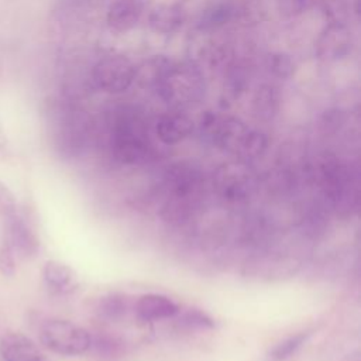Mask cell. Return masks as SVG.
<instances>
[{
    "instance_id": "cell-1",
    "label": "cell",
    "mask_w": 361,
    "mask_h": 361,
    "mask_svg": "<svg viewBox=\"0 0 361 361\" xmlns=\"http://www.w3.org/2000/svg\"><path fill=\"white\" fill-rule=\"evenodd\" d=\"M200 134L220 149L238 155L243 161L261 157L268 138L264 133L250 128L234 116H220L214 111H204L199 123Z\"/></svg>"
},
{
    "instance_id": "cell-2",
    "label": "cell",
    "mask_w": 361,
    "mask_h": 361,
    "mask_svg": "<svg viewBox=\"0 0 361 361\" xmlns=\"http://www.w3.org/2000/svg\"><path fill=\"white\" fill-rule=\"evenodd\" d=\"M162 186L161 216L172 223L188 220L196 209L203 189L202 172L192 164L176 162L166 169Z\"/></svg>"
},
{
    "instance_id": "cell-3",
    "label": "cell",
    "mask_w": 361,
    "mask_h": 361,
    "mask_svg": "<svg viewBox=\"0 0 361 361\" xmlns=\"http://www.w3.org/2000/svg\"><path fill=\"white\" fill-rule=\"evenodd\" d=\"M109 148L111 157L123 165L147 161L152 145L145 121L134 109L121 107L109 121Z\"/></svg>"
},
{
    "instance_id": "cell-4",
    "label": "cell",
    "mask_w": 361,
    "mask_h": 361,
    "mask_svg": "<svg viewBox=\"0 0 361 361\" xmlns=\"http://www.w3.org/2000/svg\"><path fill=\"white\" fill-rule=\"evenodd\" d=\"M316 179L330 210L340 216H351L357 210V173L348 162L331 154L323 155L317 162Z\"/></svg>"
},
{
    "instance_id": "cell-5",
    "label": "cell",
    "mask_w": 361,
    "mask_h": 361,
    "mask_svg": "<svg viewBox=\"0 0 361 361\" xmlns=\"http://www.w3.org/2000/svg\"><path fill=\"white\" fill-rule=\"evenodd\" d=\"M158 96L172 107H185L202 100L206 92L204 75L196 62H172L157 86Z\"/></svg>"
},
{
    "instance_id": "cell-6",
    "label": "cell",
    "mask_w": 361,
    "mask_h": 361,
    "mask_svg": "<svg viewBox=\"0 0 361 361\" xmlns=\"http://www.w3.org/2000/svg\"><path fill=\"white\" fill-rule=\"evenodd\" d=\"M51 121L54 144L59 154L72 158L86 148L89 123L82 111L68 104H61L54 109Z\"/></svg>"
},
{
    "instance_id": "cell-7",
    "label": "cell",
    "mask_w": 361,
    "mask_h": 361,
    "mask_svg": "<svg viewBox=\"0 0 361 361\" xmlns=\"http://www.w3.org/2000/svg\"><path fill=\"white\" fill-rule=\"evenodd\" d=\"M39 338L45 348L49 351L73 357L89 351L90 333L82 326L65 320V319H49L39 330Z\"/></svg>"
},
{
    "instance_id": "cell-8",
    "label": "cell",
    "mask_w": 361,
    "mask_h": 361,
    "mask_svg": "<svg viewBox=\"0 0 361 361\" xmlns=\"http://www.w3.org/2000/svg\"><path fill=\"white\" fill-rule=\"evenodd\" d=\"M213 186L224 202L243 203L254 190V172L244 161L223 164L213 176Z\"/></svg>"
},
{
    "instance_id": "cell-9",
    "label": "cell",
    "mask_w": 361,
    "mask_h": 361,
    "mask_svg": "<svg viewBox=\"0 0 361 361\" xmlns=\"http://www.w3.org/2000/svg\"><path fill=\"white\" fill-rule=\"evenodd\" d=\"M135 79V65L124 55H109L99 59L92 69V80L106 93L126 92Z\"/></svg>"
},
{
    "instance_id": "cell-10",
    "label": "cell",
    "mask_w": 361,
    "mask_h": 361,
    "mask_svg": "<svg viewBox=\"0 0 361 361\" xmlns=\"http://www.w3.org/2000/svg\"><path fill=\"white\" fill-rule=\"evenodd\" d=\"M354 38L343 23H331L320 34L316 49L317 55L326 61H338L351 54Z\"/></svg>"
},
{
    "instance_id": "cell-11",
    "label": "cell",
    "mask_w": 361,
    "mask_h": 361,
    "mask_svg": "<svg viewBox=\"0 0 361 361\" xmlns=\"http://www.w3.org/2000/svg\"><path fill=\"white\" fill-rule=\"evenodd\" d=\"M243 17H244L243 3L233 1V0H220L210 4L202 11L196 23V28L206 32L214 31Z\"/></svg>"
},
{
    "instance_id": "cell-12",
    "label": "cell",
    "mask_w": 361,
    "mask_h": 361,
    "mask_svg": "<svg viewBox=\"0 0 361 361\" xmlns=\"http://www.w3.org/2000/svg\"><path fill=\"white\" fill-rule=\"evenodd\" d=\"M0 355L4 361H48L30 337L17 331H8L0 338Z\"/></svg>"
},
{
    "instance_id": "cell-13",
    "label": "cell",
    "mask_w": 361,
    "mask_h": 361,
    "mask_svg": "<svg viewBox=\"0 0 361 361\" xmlns=\"http://www.w3.org/2000/svg\"><path fill=\"white\" fill-rule=\"evenodd\" d=\"M193 121L185 113L175 110L162 114L155 123V134L165 145H175L193 133Z\"/></svg>"
},
{
    "instance_id": "cell-14",
    "label": "cell",
    "mask_w": 361,
    "mask_h": 361,
    "mask_svg": "<svg viewBox=\"0 0 361 361\" xmlns=\"http://www.w3.org/2000/svg\"><path fill=\"white\" fill-rule=\"evenodd\" d=\"M4 237L13 247L14 252H18L23 257H32L38 252L39 240L37 234L17 213L6 219Z\"/></svg>"
},
{
    "instance_id": "cell-15",
    "label": "cell",
    "mask_w": 361,
    "mask_h": 361,
    "mask_svg": "<svg viewBox=\"0 0 361 361\" xmlns=\"http://www.w3.org/2000/svg\"><path fill=\"white\" fill-rule=\"evenodd\" d=\"M134 313L142 322H157L176 316L179 306L165 295L145 293L134 303Z\"/></svg>"
},
{
    "instance_id": "cell-16",
    "label": "cell",
    "mask_w": 361,
    "mask_h": 361,
    "mask_svg": "<svg viewBox=\"0 0 361 361\" xmlns=\"http://www.w3.org/2000/svg\"><path fill=\"white\" fill-rule=\"evenodd\" d=\"M141 16V0H114L107 10L106 23L111 31L127 32L138 24Z\"/></svg>"
},
{
    "instance_id": "cell-17",
    "label": "cell",
    "mask_w": 361,
    "mask_h": 361,
    "mask_svg": "<svg viewBox=\"0 0 361 361\" xmlns=\"http://www.w3.org/2000/svg\"><path fill=\"white\" fill-rule=\"evenodd\" d=\"M186 21V13L179 4H159L148 16V25L154 32L162 35L175 34Z\"/></svg>"
},
{
    "instance_id": "cell-18",
    "label": "cell",
    "mask_w": 361,
    "mask_h": 361,
    "mask_svg": "<svg viewBox=\"0 0 361 361\" xmlns=\"http://www.w3.org/2000/svg\"><path fill=\"white\" fill-rule=\"evenodd\" d=\"M89 350L99 361H117L124 357L127 351L126 341L109 331H96L90 334Z\"/></svg>"
},
{
    "instance_id": "cell-19",
    "label": "cell",
    "mask_w": 361,
    "mask_h": 361,
    "mask_svg": "<svg viewBox=\"0 0 361 361\" xmlns=\"http://www.w3.org/2000/svg\"><path fill=\"white\" fill-rule=\"evenodd\" d=\"M42 275L48 288L58 293L72 292L78 286L73 269L69 265L56 259H49L45 262Z\"/></svg>"
},
{
    "instance_id": "cell-20",
    "label": "cell",
    "mask_w": 361,
    "mask_h": 361,
    "mask_svg": "<svg viewBox=\"0 0 361 361\" xmlns=\"http://www.w3.org/2000/svg\"><path fill=\"white\" fill-rule=\"evenodd\" d=\"M172 59L165 55H152L151 58L145 59L141 65L135 66V79L140 86L148 89H157L165 73L168 72L169 66L172 65Z\"/></svg>"
},
{
    "instance_id": "cell-21",
    "label": "cell",
    "mask_w": 361,
    "mask_h": 361,
    "mask_svg": "<svg viewBox=\"0 0 361 361\" xmlns=\"http://www.w3.org/2000/svg\"><path fill=\"white\" fill-rule=\"evenodd\" d=\"M279 109V93L272 85H262L252 97V113L257 118L272 120Z\"/></svg>"
},
{
    "instance_id": "cell-22",
    "label": "cell",
    "mask_w": 361,
    "mask_h": 361,
    "mask_svg": "<svg viewBox=\"0 0 361 361\" xmlns=\"http://www.w3.org/2000/svg\"><path fill=\"white\" fill-rule=\"evenodd\" d=\"M130 310V299L124 293L111 292L102 296L96 305V313L107 322L121 320Z\"/></svg>"
},
{
    "instance_id": "cell-23",
    "label": "cell",
    "mask_w": 361,
    "mask_h": 361,
    "mask_svg": "<svg viewBox=\"0 0 361 361\" xmlns=\"http://www.w3.org/2000/svg\"><path fill=\"white\" fill-rule=\"evenodd\" d=\"M310 334H312V331L305 330V331H299V333H295V334L283 338L282 341H279L269 351V358L272 361H285V360H288L307 341Z\"/></svg>"
},
{
    "instance_id": "cell-24",
    "label": "cell",
    "mask_w": 361,
    "mask_h": 361,
    "mask_svg": "<svg viewBox=\"0 0 361 361\" xmlns=\"http://www.w3.org/2000/svg\"><path fill=\"white\" fill-rule=\"evenodd\" d=\"M268 69L269 72L278 78V79H288L293 75L295 72V63L292 58L286 54L278 52L272 54L268 58Z\"/></svg>"
},
{
    "instance_id": "cell-25",
    "label": "cell",
    "mask_w": 361,
    "mask_h": 361,
    "mask_svg": "<svg viewBox=\"0 0 361 361\" xmlns=\"http://www.w3.org/2000/svg\"><path fill=\"white\" fill-rule=\"evenodd\" d=\"M180 322L189 327L199 329H212L214 326V320L200 309H189L182 314Z\"/></svg>"
},
{
    "instance_id": "cell-26",
    "label": "cell",
    "mask_w": 361,
    "mask_h": 361,
    "mask_svg": "<svg viewBox=\"0 0 361 361\" xmlns=\"http://www.w3.org/2000/svg\"><path fill=\"white\" fill-rule=\"evenodd\" d=\"M16 271V259H14V250L7 241L6 237L0 241V272L6 276L13 275Z\"/></svg>"
},
{
    "instance_id": "cell-27",
    "label": "cell",
    "mask_w": 361,
    "mask_h": 361,
    "mask_svg": "<svg viewBox=\"0 0 361 361\" xmlns=\"http://www.w3.org/2000/svg\"><path fill=\"white\" fill-rule=\"evenodd\" d=\"M17 213V202L13 192L0 180V216L7 219Z\"/></svg>"
},
{
    "instance_id": "cell-28",
    "label": "cell",
    "mask_w": 361,
    "mask_h": 361,
    "mask_svg": "<svg viewBox=\"0 0 361 361\" xmlns=\"http://www.w3.org/2000/svg\"><path fill=\"white\" fill-rule=\"evenodd\" d=\"M343 123H344L343 113L340 110H330V111H326L322 124L326 131H336L337 128H340Z\"/></svg>"
},
{
    "instance_id": "cell-29",
    "label": "cell",
    "mask_w": 361,
    "mask_h": 361,
    "mask_svg": "<svg viewBox=\"0 0 361 361\" xmlns=\"http://www.w3.org/2000/svg\"><path fill=\"white\" fill-rule=\"evenodd\" d=\"M285 3V7L288 8V11L293 13V11H300L303 8H306L307 3L310 0H282Z\"/></svg>"
},
{
    "instance_id": "cell-30",
    "label": "cell",
    "mask_w": 361,
    "mask_h": 361,
    "mask_svg": "<svg viewBox=\"0 0 361 361\" xmlns=\"http://www.w3.org/2000/svg\"><path fill=\"white\" fill-rule=\"evenodd\" d=\"M4 144H6V135H4L3 130H1V126H0V148L4 147Z\"/></svg>"
}]
</instances>
